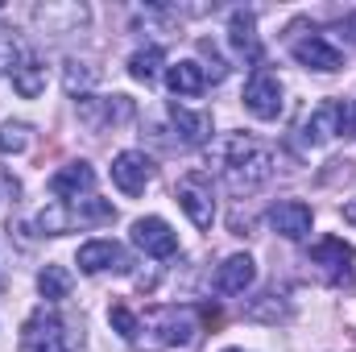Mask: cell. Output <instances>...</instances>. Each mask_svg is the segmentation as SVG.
<instances>
[{
  "instance_id": "6da1fadb",
  "label": "cell",
  "mask_w": 356,
  "mask_h": 352,
  "mask_svg": "<svg viewBox=\"0 0 356 352\" xmlns=\"http://www.w3.org/2000/svg\"><path fill=\"white\" fill-rule=\"evenodd\" d=\"M207 166L232 195H245V191H257L273 175V154L266 141H257L249 133H224L220 141H211Z\"/></svg>"
},
{
  "instance_id": "7a4b0ae2",
  "label": "cell",
  "mask_w": 356,
  "mask_h": 352,
  "mask_svg": "<svg viewBox=\"0 0 356 352\" xmlns=\"http://www.w3.org/2000/svg\"><path fill=\"white\" fill-rule=\"evenodd\" d=\"M195 336H199V323L191 307H158L141 319L137 349H186Z\"/></svg>"
},
{
  "instance_id": "3957f363",
  "label": "cell",
  "mask_w": 356,
  "mask_h": 352,
  "mask_svg": "<svg viewBox=\"0 0 356 352\" xmlns=\"http://www.w3.org/2000/svg\"><path fill=\"white\" fill-rule=\"evenodd\" d=\"M75 108H79V120L88 129H95V133L116 129V125H129L133 112H137L129 95H83V99H75Z\"/></svg>"
},
{
  "instance_id": "277c9868",
  "label": "cell",
  "mask_w": 356,
  "mask_h": 352,
  "mask_svg": "<svg viewBox=\"0 0 356 352\" xmlns=\"http://www.w3.org/2000/svg\"><path fill=\"white\" fill-rule=\"evenodd\" d=\"M178 207L186 211V220L195 224V228H211V220H216V199H211V182L207 175H186L178 182L175 191Z\"/></svg>"
},
{
  "instance_id": "5b68a950",
  "label": "cell",
  "mask_w": 356,
  "mask_h": 352,
  "mask_svg": "<svg viewBox=\"0 0 356 352\" xmlns=\"http://www.w3.org/2000/svg\"><path fill=\"white\" fill-rule=\"evenodd\" d=\"M33 25H38L42 33H50V38L79 33V29L88 25V4H75V0H67V4H58V0L38 4V8H33Z\"/></svg>"
},
{
  "instance_id": "8992f818",
  "label": "cell",
  "mask_w": 356,
  "mask_h": 352,
  "mask_svg": "<svg viewBox=\"0 0 356 352\" xmlns=\"http://www.w3.org/2000/svg\"><path fill=\"white\" fill-rule=\"evenodd\" d=\"M290 54H294V63H302L307 71H319V75H332V71L344 67L340 46H332L323 33H307V38H298V42L290 46Z\"/></svg>"
},
{
  "instance_id": "52a82bcc",
  "label": "cell",
  "mask_w": 356,
  "mask_h": 352,
  "mask_svg": "<svg viewBox=\"0 0 356 352\" xmlns=\"http://www.w3.org/2000/svg\"><path fill=\"white\" fill-rule=\"evenodd\" d=\"M241 99H245V108L257 120H277L282 116V83L269 71H253V79L245 83V95Z\"/></svg>"
},
{
  "instance_id": "ba28073f",
  "label": "cell",
  "mask_w": 356,
  "mask_h": 352,
  "mask_svg": "<svg viewBox=\"0 0 356 352\" xmlns=\"http://www.w3.org/2000/svg\"><path fill=\"white\" fill-rule=\"evenodd\" d=\"M133 245H137L141 253H149V257H175L178 253L175 228H170L162 216H141V220L133 224Z\"/></svg>"
},
{
  "instance_id": "9c48e42d",
  "label": "cell",
  "mask_w": 356,
  "mask_h": 352,
  "mask_svg": "<svg viewBox=\"0 0 356 352\" xmlns=\"http://www.w3.org/2000/svg\"><path fill=\"white\" fill-rule=\"evenodd\" d=\"M149 178H154V162H149L141 150L116 154V162H112V182H116L124 195H141V191L149 186Z\"/></svg>"
},
{
  "instance_id": "30bf717a",
  "label": "cell",
  "mask_w": 356,
  "mask_h": 352,
  "mask_svg": "<svg viewBox=\"0 0 356 352\" xmlns=\"http://www.w3.org/2000/svg\"><path fill=\"white\" fill-rule=\"evenodd\" d=\"M311 224H315V216H311V207L298 203V199H286V203H273V207H269V228H273L277 237H286V241L311 237Z\"/></svg>"
},
{
  "instance_id": "8fae6325",
  "label": "cell",
  "mask_w": 356,
  "mask_h": 352,
  "mask_svg": "<svg viewBox=\"0 0 356 352\" xmlns=\"http://www.w3.org/2000/svg\"><path fill=\"white\" fill-rule=\"evenodd\" d=\"M21 352H71L63 344V323L46 311H38L29 323H25V336H21Z\"/></svg>"
},
{
  "instance_id": "7c38bea8",
  "label": "cell",
  "mask_w": 356,
  "mask_h": 352,
  "mask_svg": "<svg viewBox=\"0 0 356 352\" xmlns=\"http://www.w3.org/2000/svg\"><path fill=\"white\" fill-rule=\"evenodd\" d=\"M340 120H344V99L319 104V108L307 116V125H302V141H307V145H327L332 137H340Z\"/></svg>"
},
{
  "instance_id": "4fadbf2b",
  "label": "cell",
  "mask_w": 356,
  "mask_h": 352,
  "mask_svg": "<svg viewBox=\"0 0 356 352\" xmlns=\"http://www.w3.org/2000/svg\"><path fill=\"white\" fill-rule=\"evenodd\" d=\"M253 282H257V262L249 253H232L216 269V290L220 294H245Z\"/></svg>"
},
{
  "instance_id": "5bb4252c",
  "label": "cell",
  "mask_w": 356,
  "mask_h": 352,
  "mask_svg": "<svg viewBox=\"0 0 356 352\" xmlns=\"http://www.w3.org/2000/svg\"><path fill=\"white\" fill-rule=\"evenodd\" d=\"M91 186H95V170H91V162H67L63 170L50 175V191L58 195V203H75L79 195H88Z\"/></svg>"
},
{
  "instance_id": "9a60e30c",
  "label": "cell",
  "mask_w": 356,
  "mask_h": 352,
  "mask_svg": "<svg viewBox=\"0 0 356 352\" xmlns=\"http://www.w3.org/2000/svg\"><path fill=\"white\" fill-rule=\"evenodd\" d=\"M79 269L83 273H104V269H129V253L116 245V241H88V245H79Z\"/></svg>"
},
{
  "instance_id": "2e32d148",
  "label": "cell",
  "mask_w": 356,
  "mask_h": 352,
  "mask_svg": "<svg viewBox=\"0 0 356 352\" xmlns=\"http://www.w3.org/2000/svg\"><path fill=\"white\" fill-rule=\"evenodd\" d=\"M311 262L323 265V269H327V278H348V273H353L356 253H353V245H348V241H340V237H323V241L311 249Z\"/></svg>"
},
{
  "instance_id": "e0dca14e",
  "label": "cell",
  "mask_w": 356,
  "mask_h": 352,
  "mask_svg": "<svg viewBox=\"0 0 356 352\" xmlns=\"http://www.w3.org/2000/svg\"><path fill=\"white\" fill-rule=\"evenodd\" d=\"M228 42H232V50H236V54H245L249 63H257V58H261V42H257V17H253L249 8H236V13L228 17Z\"/></svg>"
},
{
  "instance_id": "ac0fdd59",
  "label": "cell",
  "mask_w": 356,
  "mask_h": 352,
  "mask_svg": "<svg viewBox=\"0 0 356 352\" xmlns=\"http://www.w3.org/2000/svg\"><path fill=\"white\" fill-rule=\"evenodd\" d=\"M166 88L182 95V99H191V95H203L207 91V71L195 63V58H182L175 67H166Z\"/></svg>"
},
{
  "instance_id": "d6986e66",
  "label": "cell",
  "mask_w": 356,
  "mask_h": 352,
  "mask_svg": "<svg viewBox=\"0 0 356 352\" xmlns=\"http://www.w3.org/2000/svg\"><path fill=\"white\" fill-rule=\"evenodd\" d=\"M170 125L178 129V141L182 145H203L211 137V116L207 112H191L182 104H170Z\"/></svg>"
},
{
  "instance_id": "ffe728a7",
  "label": "cell",
  "mask_w": 356,
  "mask_h": 352,
  "mask_svg": "<svg viewBox=\"0 0 356 352\" xmlns=\"http://www.w3.org/2000/svg\"><path fill=\"white\" fill-rule=\"evenodd\" d=\"M13 88H17V95H25V99H38V95L46 91V67H42L38 58H25V63L13 71Z\"/></svg>"
},
{
  "instance_id": "44dd1931",
  "label": "cell",
  "mask_w": 356,
  "mask_h": 352,
  "mask_svg": "<svg viewBox=\"0 0 356 352\" xmlns=\"http://www.w3.org/2000/svg\"><path fill=\"white\" fill-rule=\"evenodd\" d=\"M38 290H42V298L58 303V298L71 294V273H67L63 265H46V269L38 273Z\"/></svg>"
},
{
  "instance_id": "7402d4cb",
  "label": "cell",
  "mask_w": 356,
  "mask_h": 352,
  "mask_svg": "<svg viewBox=\"0 0 356 352\" xmlns=\"http://www.w3.org/2000/svg\"><path fill=\"white\" fill-rule=\"evenodd\" d=\"M158 67H162V46H145V50H137V54L129 58V75L141 79V83L158 79Z\"/></svg>"
},
{
  "instance_id": "603a6c76",
  "label": "cell",
  "mask_w": 356,
  "mask_h": 352,
  "mask_svg": "<svg viewBox=\"0 0 356 352\" xmlns=\"http://www.w3.org/2000/svg\"><path fill=\"white\" fill-rule=\"evenodd\" d=\"M95 79H99V71L88 67V63H75V58H71V63H67V71H63L67 91H71V95H79V99L88 95V88H95Z\"/></svg>"
},
{
  "instance_id": "cb8c5ba5",
  "label": "cell",
  "mask_w": 356,
  "mask_h": 352,
  "mask_svg": "<svg viewBox=\"0 0 356 352\" xmlns=\"http://www.w3.org/2000/svg\"><path fill=\"white\" fill-rule=\"evenodd\" d=\"M108 323L120 332V340H129V344H137V332H141V319L124 307V303H112L108 307Z\"/></svg>"
},
{
  "instance_id": "d4e9b609",
  "label": "cell",
  "mask_w": 356,
  "mask_h": 352,
  "mask_svg": "<svg viewBox=\"0 0 356 352\" xmlns=\"http://www.w3.org/2000/svg\"><path fill=\"white\" fill-rule=\"evenodd\" d=\"M21 63H25V54H21V42H17V33L0 25V75L17 71Z\"/></svg>"
},
{
  "instance_id": "484cf974",
  "label": "cell",
  "mask_w": 356,
  "mask_h": 352,
  "mask_svg": "<svg viewBox=\"0 0 356 352\" xmlns=\"http://www.w3.org/2000/svg\"><path fill=\"white\" fill-rule=\"evenodd\" d=\"M25 145H29V125H21V120L0 125V154H21Z\"/></svg>"
},
{
  "instance_id": "4316f807",
  "label": "cell",
  "mask_w": 356,
  "mask_h": 352,
  "mask_svg": "<svg viewBox=\"0 0 356 352\" xmlns=\"http://www.w3.org/2000/svg\"><path fill=\"white\" fill-rule=\"evenodd\" d=\"M344 29H348V42H353V46H356V13H353V17H348V21H344Z\"/></svg>"
},
{
  "instance_id": "83f0119b",
  "label": "cell",
  "mask_w": 356,
  "mask_h": 352,
  "mask_svg": "<svg viewBox=\"0 0 356 352\" xmlns=\"http://www.w3.org/2000/svg\"><path fill=\"white\" fill-rule=\"evenodd\" d=\"M224 352H245V349H224Z\"/></svg>"
},
{
  "instance_id": "f1b7e54d",
  "label": "cell",
  "mask_w": 356,
  "mask_h": 352,
  "mask_svg": "<svg viewBox=\"0 0 356 352\" xmlns=\"http://www.w3.org/2000/svg\"><path fill=\"white\" fill-rule=\"evenodd\" d=\"M0 8H4V0H0Z\"/></svg>"
}]
</instances>
